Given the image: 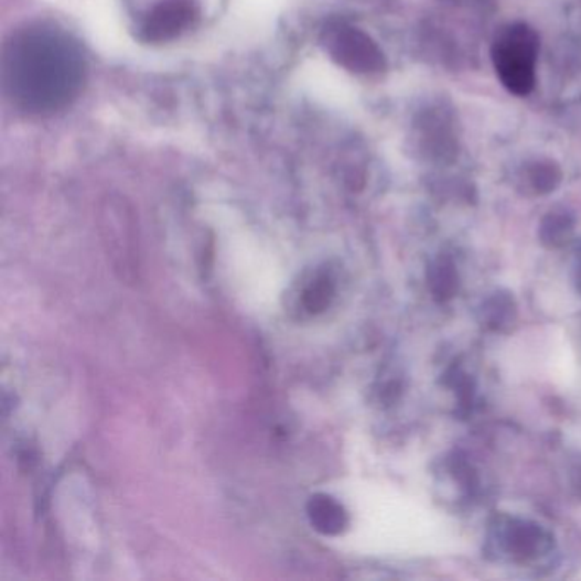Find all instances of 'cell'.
I'll list each match as a JSON object with an SVG mask.
<instances>
[{"instance_id": "277c9868", "label": "cell", "mask_w": 581, "mask_h": 581, "mask_svg": "<svg viewBox=\"0 0 581 581\" xmlns=\"http://www.w3.org/2000/svg\"><path fill=\"white\" fill-rule=\"evenodd\" d=\"M324 45L337 64L352 71L364 72L375 67L377 53L374 46L368 42V37L353 28L342 24L327 28L324 31Z\"/></svg>"}, {"instance_id": "3957f363", "label": "cell", "mask_w": 581, "mask_h": 581, "mask_svg": "<svg viewBox=\"0 0 581 581\" xmlns=\"http://www.w3.org/2000/svg\"><path fill=\"white\" fill-rule=\"evenodd\" d=\"M196 18L198 6L195 0H164L143 21V37L152 43L169 42L192 26Z\"/></svg>"}, {"instance_id": "8992f818", "label": "cell", "mask_w": 581, "mask_h": 581, "mask_svg": "<svg viewBox=\"0 0 581 581\" xmlns=\"http://www.w3.org/2000/svg\"><path fill=\"white\" fill-rule=\"evenodd\" d=\"M333 297V280H331L330 275L319 270L300 289V308H302V311L309 312V314H319V312L327 309Z\"/></svg>"}, {"instance_id": "5b68a950", "label": "cell", "mask_w": 581, "mask_h": 581, "mask_svg": "<svg viewBox=\"0 0 581 581\" xmlns=\"http://www.w3.org/2000/svg\"><path fill=\"white\" fill-rule=\"evenodd\" d=\"M308 517L312 529L326 537H336L345 532L349 521L345 506L323 493L309 498Z\"/></svg>"}, {"instance_id": "6da1fadb", "label": "cell", "mask_w": 581, "mask_h": 581, "mask_svg": "<svg viewBox=\"0 0 581 581\" xmlns=\"http://www.w3.org/2000/svg\"><path fill=\"white\" fill-rule=\"evenodd\" d=\"M2 79L19 109L46 115L77 98L86 79V58L71 34L49 24H30L6 43Z\"/></svg>"}, {"instance_id": "7a4b0ae2", "label": "cell", "mask_w": 581, "mask_h": 581, "mask_svg": "<svg viewBox=\"0 0 581 581\" xmlns=\"http://www.w3.org/2000/svg\"><path fill=\"white\" fill-rule=\"evenodd\" d=\"M537 37L527 26L506 30L495 43V65L506 87L527 94L534 84Z\"/></svg>"}]
</instances>
